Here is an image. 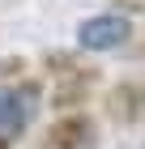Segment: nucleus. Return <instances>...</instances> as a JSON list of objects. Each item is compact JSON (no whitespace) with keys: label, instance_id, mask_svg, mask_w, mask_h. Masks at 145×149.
Returning <instances> with one entry per match:
<instances>
[{"label":"nucleus","instance_id":"1","mask_svg":"<svg viewBox=\"0 0 145 149\" xmlns=\"http://www.w3.org/2000/svg\"><path fill=\"white\" fill-rule=\"evenodd\" d=\"M47 77H51V107L56 111H81L85 98L98 85V68L94 64H81L73 51H51L43 60Z\"/></svg>","mask_w":145,"mask_h":149},{"label":"nucleus","instance_id":"2","mask_svg":"<svg viewBox=\"0 0 145 149\" xmlns=\"http://www.w3.org/2000/svg\"><path fill=\"white\" fill-rule=\"evenodd\" d=\"M43 107V85L26 77H13L0 85V141H17L34 124V115Z\"/></svg>","mask_w":145,"mask_h":149},{"label":"nucleus","instance_id":"3","mask_svg":"<svg viewBox=\"0 0 145 149\" xmlns=\"http://www.w3.org/2000/svg\"><path fill=\"white\" fill-rule=\"evenodd\" d=\"M128 38H132V17L128 13H94L77 26L81 51H120Z\"/></svg>","mask_w":145,"mask_h":149},{"label":"nucleus","instance_id":"4","mask_svg":"<svg viewBox=\"0 0 145 149\" xmlns=\"http://www.w3.org/2000/svg\"><path fill=\"white\" fill-rule=\"evenodd\" d=\"M47 149H98V124L85 111H60L47 128Z\"/></svg>","mask_w":145,"mask_h":149},{"label":"nucleus","instance_id":"5","mask_svg":"<svg viewBox=\"0 0 145 149\" xmlns=\"http://www.w3.org/2000/svg\"><path fill=\"white\" fill-rule=\"evenodd\" d=\"M107 115L115 124H145V77H124L107 90Z\"/></svg>","mask_w":145,"mask_h":149},{"label":"nucleus","instance_id":"6","mask_svg":"<svg viewBox=\"0 0 145 149\" xmlns=\"http://www.w3.org/2000/svg\"><path fill=\"white\" fill-rule=\"evenodd\" d=\"M124 9H145V0H120Z\"/></svg>","mask_w":145,"mask_h":149},{"label":"nucleus","instance_id":"7","mask_svg":"<svg viewBox=\"0 0 145 149\" xmlns=\"http://www.w3.org/2000/svg\"><path fill=\"white\" fill-rule=\"evenodd\" d=\"M0 149H13V141H0Z\"/></svg>","mask_w":145,"mask_h":149},{"label":"nucleus","instance_id":"8","mask_svg":"<svg viewBox=\"0 0 145 149\" xmlns=\"http://www.w3.org/2000/svg\"><path fill=\"white\" fill-rule=\"evenodd\" d=\"M137 56H145V43H141V47H137Z\"/></svg>","mask_w":145,"mask_h":149}]
</instances>
